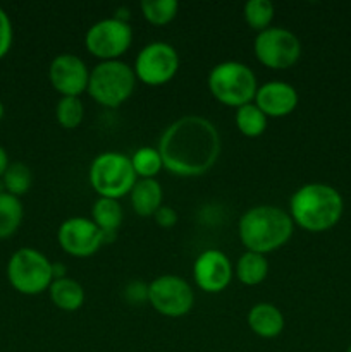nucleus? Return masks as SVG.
Wrapping results in <instances>:
<instances>
[{
	"mask_svg": "<svg viewBox=\"0 0 351 352\" xmlns=\"http://www.w3.org/2000/svg\"><path fill=\"white\" fill-rule=\"evenodd\" d=\"M52 274H54V280H57V278H64L67 277V268H65V265L62 263H52Z\"/></svg>",
	"mask_w": 351,
	"mask_h": 352,
	"instance_id": "7c9ffc66",
	"label": "nucleus"
},
{
	"mask_svg": "<svg viewBox=\"0 0 351 352\" xmlns=\"http://www.w3.org/2000/svg\"><path fill=\"white\" fill-rule=\"evenodd\" d=\"M85 117V105L79 96H61L55 107V119L64 129H76Z\"/></svg>",
	"mask_w": 351,
	"mask_h": 352,
	"instance_id": "bb28decb",
	"label": "nucleus"
},
{
	"mask_svg": "<svg viewBox=\"0 0 351 352\" xmlns=\"http://www.w3.org/2000/svg\"><path fill=\"white\" fill-rule=\"evenodd\" d=\"M153 219L158 227H162V229H171V227H174L176 223H178V213H176V210L172 208V206L162 205L160 208L155 212Z\"/></svg>",
	"mask_w": 351,
	"mask_h": 352,
	"instance_id": "c756f323",
	"label": "nucleus"
},
{
	"mask_svg": "<svg viewBox=\"0 0 351 352\" xmlns=\"http://www.w3.org/2000/svg\"><path fill=\"white\" fill-rule=\"evenodd\" d=\"M3 113H6V109H3V103L0 102V120L3 119Z\"/></svg>",
	"mask_w": 351,
	"mask_h": 352,
	"instance_id": "473e14b6",
	"label": "nucleus"
},
{
	"mask_svg": "<svg viewBox=\"0 0 351 352\" xmlns=\"http://www.w3.org/2000/svg\"><path fill=\"white\" fill-rule=\"evenodd\" d=\"M136 76L131 65L123 60L100 62L89 71L88 95L109 109L120 107L131 98L136 88Z\"/></svg>",
	"mask_w": 351,
	"mask_h": 352,
	"instance_id": "423d86ee",
	"label": "nucleus"
},
{
	"mask_svg": "<svg viewBox=\"0 0 351 352\" xmlns=\"http://www.w3.org/2000/svg\"><path fill=\"white\" fill-rule=\"evenodd\" d=\"M123 296L126 299V302H129V305H145V302H148V284H145L141 280H131L124 287Z\"/></svg>",
	"mask_w": 351,
	"mask_h": 352,
	"instance_id": "cd10ccee",
	"label": "nucleus"
},
{
	"mask_svg": "<svg viewBox=\"0 0 351 352\" xmlns=\"http://www.w3.org/2000/svg\"><path fill=\"white\" fill-rule=\"evenodd\" d=\"M299 96L292 85L286 81H267L258 86L253 103L267 117H286L298 107Z\"/></svg>",
	"mask_w": 351,
	"mask_h": 352,
	"instance_id": "2eb2a0df",
	"label": "nucleus"
},
{
	"mask_svg": "<svg viewBox=\"0 0 351 352\" xmlns=\"http://www.w3.org/2000/svg\"><path fill=\"white\" fill-rule=\"evenodd\" d=\"M123 206L119 205L117 199L96 198V201L92 206V220L105 234V244L116 241L117 229L123 223Z\"/></svg>",
	"mask_w": 351,
	"mask_h": 352,
	"instance_id": "a211bd4d",
	"label": "nucleus"
},
{
	"mask_svg": "<svg viewBox=\"0 0 351 352\" xmlns=\"http://www.w3.org/2000/svg\"><path fill=\"white\" fill-rule=\"evenodd\" d=\"M9 165H10L9 155H7L6 148L0 146V177H3V174H6V170Z\"/></svg>",
	"mask_w": 351,
	"mask_h": 352,
	"instance_id": "2f4dec72",
	"label": "nucleus"
},
{
	"mask_svg": "<svg viewBox=\"0 0 351 352\" xmlns=\"http://www.w3.org/2000/svg\"><path fill=\"white\" fill-rule=\"evenodd\" d=\"M131 205L140 217H153L162 206L164 189L157 179H138L131 189Z\"/></svg>",
	"mask_w": 351,
	"mask_h": 352,
	"instance_id": "f3484780",
	"label": "nucleus"
},
{
	"mask_svg": "<svg viewBox=\"0 0 351 352\" xmlns=\"http://www.w3.org/2000/svg\"><path fill=\"white\" fill-rule=\"evenodd\" d=\"M234 275L241 284L253 287L262 284L268 275V261L265 254L253 253V251H244L236 261Z\"/></svg>",
	"mask_w": 351,
	"mask_h": 352,
	"instance_id": "aec40b11",
	"label": "nucleus"
},
{
	"mask_svg": "<svg viewBox=\"0 0 351 352\" xmlns=\"http://www.w3.org/2000/svg\"><path fill=\"white\" fill-rule=\"evenodd\" d=\"M295 223L286 210L274 205H257L241 215L237 236L246 251L267 254L284 246L292 236Z\"/></svg>",
	"mask_w": 351,
	"mask_h": 352,
	"instance_id": "7ed1b4c3",
	"label": "nucleus"
},
{
	"mask_svg": "<svg viewBox=\"0 0 351 352\" xmlns=\"http://www.w3.org/2000/svg\"><path fill=\"white\" fill-rule=\"evenodd\" d=\"M267 119L268 117L253 102L236 109V116H234L237 131L246 138L262 136L267 129Z\"/></svg>",
	"mask_w": 351,
	"mask_h": 352,
	"instance_id": "4be33fe9",
	"label": "nucleus"
},
{
	"mask_svg": "<svg viewBox=\"0 0 351 352\" xmlns=\"http://www.w3.org/2000/svg\"><path fill=\"white\" fill-rule=\"evenodd\" d=\"M346 352H351V346L350 347H348V351Z\"/></svg>",
	"mask_w": 351,
	"mask_h": 352,
	"instance_id": "72a5a7b5",
	"label": "nucleus"
},
{
	"mask_svg": "<svg viewBox=\"0 0 351 352\" xmlns=\"http://www.w3.org/2000/svg\"><path fill=\"white\" fill-rule=\"evenodd\" d=\"M48 79L62 96H79L88 89L89 69L74 54H58L48 67Z\"/></svg>",
	"mask_w": 351,
	"mask_h": 352,
	"instance_id": "4468645a",
	"label": "nucleus"
},
{
	"mask_svg": "<svg viewBox=\"0 0 351 352\" xmlns=\"http://www.w3.org/2000/svg\"><path fill=\"white\" fill-rule=\"evenodd\" d=\"M141 14L153 26H165L178 16L179 3L176 0H143Z\"/></svg>",
	"mask_w": 351,
	"mask_h": 352,
	"instance_id": "a878e982",
	"label": "nucleus"
},
{
	"mask_svg": "<svg viewBox=\"0 0 351 352\" xmlns=\"http://www.w3.org/2000/svg\"><path fill=\"white\" fill-rule=\"evenodd\" d=\"M24 217L23 203L17 196L0 192V239H9L21 227Z\"/></svg>",
	"mask_w": 351,
	"mask_h": 352,
	"instance_id": "412c9836",
	"label": "nucleus"
},
{
	"mask_svg": "<svg viewBox=\"0 0 351 352\" xmlns=\"http://www.w3.org/2000/svg\"><path fill=\"white\" fill-rule=\"evenodd\" d=\"M12 38L14 30L9 14L0 7V58H3L9 54L10 47H12Z\"/></svg>",
	"mask_w": 351,
	"mask_h": 352,
	"instance_id": "c85d7f7f",
	"label": "nucleus"
},
{
	"mask_svg": "<svg viewBox=\"0 0 351 352\" xmlns=\"http://www.w3.org/2000/svg\"><path fill=\"white\" fill-rule=\"evenodd\" d=\"M7 278L14 291L19 294H41L48 291L54 282L52 261L34 248H21L9 258Z\"/></svg>",
	"mask_w": 351,
	"mask_h": 352,
	"instance_id": "0eeeda50",
	"label": "nucleus"
},
{
	"mask_svg": "<svg viewBox=\"0 0 351 352\" xmlns=\"http://www.w3.org/2000/svg\"><path fill=\"white\" fill-rule=\"evenodd\" d=\"M148 302L162 316L181 318L191 311L195 292L182 277L165 274L148 284Z\"/></svg>",
	"mask_w": 351,
	"mask_h": 352,
	"instance_id": "9d476101",
	"label": "nucleus"
},
{
	"mask_svg": "<svg viewBox=\"0 0 351 352\" xmlns=\"http://www.w3.org/2000/svg\"><path fill=\"white\" fill-rule=\"evenodd\" d=\"M2 181L6 192L21 198V196L30 191L31 182H33V174H31V168L26 164H23V162H12L7 167Z\"/></svg>",
	"mask_w": 351,
	"mask_h": 352,
	"instance_id": "393cba45",
	"label": "nucleus"
},
{
	"mask_svg": "<svg viewBox=\"0 0 351 352\" xmlns=\"http://www.w3.org/2000/svg\"><path fill=\"white\" fill-rule=\"evenodd\" d=\"M50 301L54 302L55 308L62 311H78L85 305V289L78 280L71 277L57 278L52 282L48 287Z\"/></svg>",
	"mask_w": 351,
	"mask_h": 352,
	"instance_id": "6ab92c4d",
	"label": "nucleus"
},
{
	"mask_svg": "<svg viewBox=\"0 0 351 352\" xmlns=\"http://www.w3.org/2000/svg\"><path fill=\"white\" fill-rule=\"evenodd\" d=\"M179 69V54L167 41L145 45L134 60V76L148 86H162L171 81Z\"/></svg>",
	"mask_w": 351,
	"mask_h": 352,
	"instance_id": "9b49d317",
	"label": "nucleus"
},
{
	"mask_svg": "<svg viewBox=\"0 0 351 352\" xmlns=\"http://www.w3.org/2000/svg\"><path fill=\"white\" fill-rule=\"evenodd\" d=\"M129 158L131 164H133L134 174L140 179H155V175L164 168L162 157L157 148L141 146Z\"/></svg>",
	"mask_w": 351,
	"mask_h": 352,
	"instance_id": "5701e85b",
	"label": "nucleus"
},
{
	"mask_svg": "<svg viewBox=\"0 0 351 352\" xmlns=\"http://www.w3.org/2000/svg\"><path fill=\"white\" fill-rule=\"evenodd\" d=\"M344 212V201L336 188L322 182H308L292 192L289 217L292 223L308 232H323L336 226Z\"/></svg>",
	"mask_w": 351,
	"mask_h": 352,
	"instance_id": "f03ea898",
	"label": "nucleus"
},
{
	"mask_svg": "<svg viewBox=\"0 0 351 352\" xmlns=\"http://www.w3.org/2000/svg\"><path fill=\"white\" fill-rule=\"evenodd\" d=\"M234 268L229 258L219 250H206L198 254L193 263V278L198 289L217 294L229 287Z\"/></svg>",
	"mask_w": 351,
	"mask_h": 352,
	"instance_id": "ddd939ff",
	"label": "nucleus"
},
{
	"mask_svg": "<svg viewBox=\"0 0 351 352\" xmlns=\"http://www.w3.org/2000/svg\"><path fill=\"white\" fill-rule=\"evenodd\" d=\"M275 7L270 0H248L243 7L244 21L251 30L257 33L270 28L272 19H274Z\"/></svg>",
	"mask_w": 351,
	"mask_h": 352,
	"instance_id": "b1692460",
	"label": "nucleus"
},
{
	"mask_svg": "<svg viewBox=\"0 0 351 352\" xmlns=\"http://www.w3.org/2000/svg\"><path fill=\"white\" fill-rule=\"evenodd\" d=\"M133 43V28L114 17L96 21L85 34V47L100 62L119 60Z\"/></svg>",
	"mask_w": 351,
	"mask_h": 352,
	"instance_id": "1a4fd4ad",
	"label": "nucleus"
},
{
	"mask_svg": "<svg viewBox=\"0 0 351 352\" xmlns=\"http://www.w3.org/2000/svg\"><path fill=\"white\" fill-rule=\"evenodd\" d=\"M57 241L64 253L74 258H88L105 244V234L92 219L71 217L58 227Z\"/></svg>",
	"mask_w": 351,
	"mask_h": 352,
	"instance_id": "f8f14e48",
	"label": "nucleus"
},
{
	"mask_svg": "<svg viewBox=\"0 0 351 352\" xmlns=\"http://www.w3.org/2000/svg\"><path fill=\"white\" fill-rule=\"evenodd\" d=\"M284 315L270 302H258L248 311V327L262 339H275L284 330Z\"/></svg>",
	"mask_w": 351,
	"mask_h": 352,
	"instance_id": "dca6fc26",
	"label": "nucleus"
},
{
	"mask_svg": "<svg viewBox=\"0 0 351 352\" xmlns=\"http://www.w3.org/2000/svg\"><path fill=\"white\" fill-rule=\"evenodd\" d=\"M220 146V134L213 122L202 116H184L169 124L157 150L171 174L198 177L215 165Z\"/></svg>",
	"mask_w": 351,
	"mask_h": 352,
	"instance_id": "f257e3e1",
	"label": "nucleus"
},
{
	"mask_svg": "<svg viewBox=\"0 0 351 352\" xmlns=\"http://www.w3.org/2000/svg\"><path fill=\"white\" fill-rule=\"evenodd\" d=\"M206 82L217 102L236 109L253 102L258 89L255 72L237 60H226L213 65Z\"/></svg>",
	"mask_w": 351,
	"mask_h": 352,
	"instance_id": "20e7f679",
	"label": "nucleus"
},
{
	"mask_svg": "<svg viewBox=\"0 0 351 352\" xmlns=\"http://www.w3.org/2000/svg\"><path fill=\"white\" fill-rule=\"evenodd\" d=\"M253 54L262 65L268 69H289L301 57V41L286 28H267L257 33Z\"/></svg>",
	"mask_w": 351,
	"mask_h": 352,
	"instance_id": "6e6552de",
	"label": "nucleus"
},
{
	"mask_svg": "<svg viewBox=\"0 0 351 352\" xmlns=\"http://www.w3.org/2000/svg\"><path fill=\"white\" fill-rule=\"evenodd\" d=\"M88 179L98 198L117 201L129 195L138 181L131 158L119 151H103L96 155L89 165Z\"/></svg>",
	"mask_w": 351,
	"mask_h": 352,
	"instance_id": "39448f33",
	"label": "nucleus"
}]
</instances>
